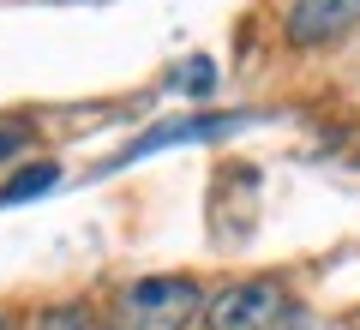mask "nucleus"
I'll use <instances>...</instances> for the list:
<instances>
[{
	"label": "nucleus",
	"mask_w": 360,
	"mask_h": 330,
	"mask_svg": "<svg viewBox=\"0 0 360 330\" xmlns=\"http://www.w3.org/2000/svg\"><path fill=\"white\" fill-rule=\"evenodd\" d=\"M360 25V0H288L283 13V37L295 49H324V42L348 37Z\"/></svg>",
	"instance_id": "7ed1b4c3"
},
{
	"label": "nucleus",
	"mask_w": 360,
	"mask_h": 330,
	"mask_svg": "<svg viewBox=\"0 0 360 330\" xmlns=\"http://www.w3.org/2000/svg\"><path fill=\"white\" fill-rule=\"evenodd\" d=\"M54 180H60L54 163H30V168H18V174L0 186V204H25V198H37V192H49Z\"/></svg>",
	"instance_id": "39448f33"
},
{
	"label": "nucleus",
	"mask_w": 360,
	"mask_h": 330,
	"mask_svg": "<svg viewBox=\"0 0 360 330\" xmlns=\"http://www.w3.org/2000/svg\"><path fill=\"white\" fill-rule=\"evenodd\" d=\"M0 330H13V318H6V312H0Z\"/></svg>",
	"instance_id": "1a4fd4ad"
},
{
	"label": "nucleus",
	"mask_w": 360,
	"mask_h": 330,
	"mask_svg": "<svg viewBox=\"0 0 360 330\" xmlns=\"http://www.w3.org/2000/svg\"><path fill=\"white\" fill-rule=\"evenodd\" d=\"M174 84H180V90H193V96H205V90L217 84V66H210V61H193V66H186V72L174 78Z\"/></svg>",
	"instance_id": "6e6552de"
},
{
	"label": "nucleus",
	"mask_w": 360,
	"mask_h": 330,
	"mask_svg": "<svg viewBox=\"0 0 360 330\" xmlns=\"http://www.w3.org/2000/svg\"><path fill=\"white\" fill-rule=\"evenodd\" d=\"M30 139H37L30 120H0V163H13L18 151H30Z\"/></svg>",
	"instance_id": "0eeeda50"
},
{
	"label": "nucleus",
	"mask_w": 360,
	"mask_h": 330,
	"mask_svg": "<svg viewBox=\"0 0 360 330\" xmlns=\"http://www.w3.org/2000/svg\"><path fill=\"white\" fill-rule=\"evenodd\" d=\"M205 312V288L193 277H139L120 288V330H186Z\"/></svg>",
	"instance_id": "f257e3e1"
},
{
	"label": "nucleus",
	"mask_w": 360,
	"mask_h": 330,
	"mask_svg": "<svg viewBox=\"0 0 360 330\" xmlns=\"http://www.w3.org/2000/svg\"><path fill=\"white\" fill-rule=\"evenodd\" d=\"M108 330H120V324H108Z\"/></svg>",
	"instance_id": "9d476101"
},
{
	"label": "nucleus",
	"mask_w": 360,
	"mask_h": 330,
	"mask_svg": "<svg viewBox=\"0 0 360 330\" xmlns=\"http://www.w3.org/2000/svg\"><path fill=\"white\" fill-rule=\"evenodd\" d=\"M37 330H103V324H96L84 306H49V312L37 318Z\"/></svg>",
	"instance_id": "423d86ee"
},
{
	"label": "nucleus",
	"mask_w": 360,
	"mask_h": 330,
	"mask_svg": "<svg viewBox=\"0 0 360 330\" xmlns=\"http://www.w3.org/2000/svg\"><path fill=\"white\" fill-rule=\"evenodd\" d=\"M283 312H288V288L276 277L229 282V288H217L205 300V324L210 330H270Z\"/></svg>",
	"instance_id": "f03ea898"
},
{
	"label": "nucleus",
	"mask_w": 360,
	"mask_h": 330,
	"mask_svg": "<svg viewBox=\"0 0 360 330\" xmlns=\"http://www.w3.org/2000/svg\"><path fill=\"white\" fill-rule=\"evenodd\" d=\"M252 115H180V120H162V127H150L144 139H132L127 151L115 156L108 168H127V163H139V156H150V151H168V144H198V139H222V132H234V127H246Z\"/></svg>",
	"instance_id": "20e7f679"
}]
</instances>
